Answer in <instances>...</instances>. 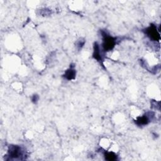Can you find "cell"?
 <instances>
[{"instance_id": "277c9868", "label": "cell", "mask_w": 161, "mask_h": 161, "mask_svg": "<svg viewBox=\"0 0 161 161\" xmlns=\"http://www.w3.org/2000/svg\"><path fill=\"white\" fill-rule=\"evenodd\" d=\"M146 34L154 41H157L160 39L159 33L157 32V27L154 25H151L149 27L146 29Z\"/></svg>"}, {"instance_id": "9c48e42d", "label": "cell", "mask_w": 161, "mask_h": 161, "mask_svg": "<svg viewBox=\"0 0 161 161\" xmlns=\"http://www.w3.org/2000/svg\"><path fill=\"white\" fill-rule=\"evenodd\" d=\"M84 44H85V42H82L81 41H79L77 44V47H78L80 49V48H81L84 46Z\"/></svg>"}, {"instance_id": "6da1fadb", "label": "cell", "mask_w": 161, "mask_h": 161, "mask_svg": "<svg viewBox=\"0 0 161 161\" xmlns=\"http://www.w3.org/2000/svg\"><path fill=\"white\" fill-rule=\"evenodd\" d=\"M103 49L105 51H110L112 50L116 45V38L108 35L106 33H103Z\"/></svg>"}, {"instance_id": "52a82bcc", "label": "cell", "mask_w": 161, "mask_h": 161, "mask_svg": "<svg viewBox=\"0 0 161 161\" xmlns=\"http://www.w3.org/2000/svg\"><path fill=\"white\" fill-rule=\"evenodd\" d=\"M104 156L105 159L110 161H113L117 159V155L112 152H105L104 153Z\"/></svg>"}, {"instance_id": "ba28073f", "label": "cell", "mask_w": 161, "mask_h": 161, "mask_svg": "<svg viewBox=\"0 0 161 161\" xmlns=\"http://www.w3.org/2000/svg\"><path fill=\"white\" fill-rule=\"evenodd\" d=\"M32 102H33L34 103H36L38 102V96L37 94L33 95V97H32Z\"/></svg>"}, {"instance_id": "7a4b0ae2", "label": "cell", "mask_w": 161, "mask_h": 161, "mask_svg": "<svg viewBox=\"0 0 161 161\" xmlns=\"http://www.w3.org/2000/svg\"><path fill=\"white\" fill-rule=\"evenodd\" d=\"M8 157L13 159H20L24 155V150L19 146H10L8 151Z\"/></svg>"}, {"instance_id": "5b68a950", "label": "cell", "mask_w": 161, "mask_h": 161, "mask_svg": "<svg viewBox=\"0 0 161 161\" xmlns=\"http://www.w3.org/2000/svg\"><path fill=\"white\" fill-rule=\"evenodd\" d=\"M93 57L95 59H96L98 61H99V62L103 61V57H102V53H101L100 48H99V45L97 43H95L94 46Z\"/></svg>"}, {"instance_id": "8992f818", "label": "cell", "mask_w": 161, "mask_h": 161, "mask_svg": "<svg viewBox=\"0 0 161 161\" xmlns=\"http://www.w3.org/2000/svg\"><path fill=\"white\" fill-rule=\"evenodd\" d=\"M76 75V70L73 67H70L65 72L64 76L67 80H72L75 78Z\"/></svg>"}, {"instance_id": "3957f363", "label": "cell", "mask_w": 161, "mask_h": 161, "mask_svg": "<svg viewBox=\"0 0 161 161\" xmlns=\"http://www.w3.org/2000/svg\"><path fill=\"white\" fill-rule=\"evenodd\" d=\"M154 114V113L152 112H149L147 113H146L145 115H144L142 116L138 117L135 121V124L138 125V126H145L149 124V122H150V120L152 119L154 115L152 116V115Z\"/></svg>"}]
</instances>
